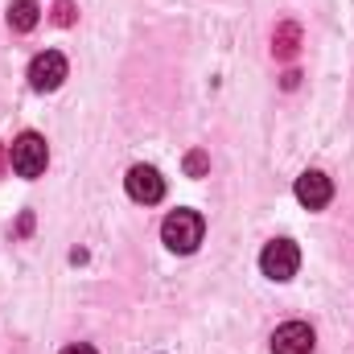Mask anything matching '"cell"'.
<instances>
[{"label": "cell", "mask_w": 354, "mask_h": 354, "mask_svg": "<svg viewBox=\"0 0 354 354\" xmlns=\"http://www.w3.org/2000/svg\"><path fill=\"white\" fill-rule=\"evenodd\" d=\"M202 235H206V223H202V214H198V210H174V214L161 223V239H165V248L177 252V256L198 252Z\"/></svg>", "instance_id": "1"}, {"label": "cell", "mask_w": 354, "mask_h": 354, "mask_svg": "<svg viewBox=\"0 0 354 354\" xmlns=\"http://www.w3.org/2000/svg\"><path fill=\"white\" fill-rule=\"evenodd\" d=\"M8 165L17 169L21 177H41L46 165H50V149H46V136L37 132H21L8 149Z\"/></svg>", "instance_id": "2"}, {"label": "cell", "mask_w": 354, "mask_h": 354, "mask_svg": "<svg viewBox=\"0 0 354 354\" xmlns=\"http://www.w3.org/2000/svg\"><path fill=\"white\" fill-rule=\"evenodd\" d=\"M260 268H264L268 280H292L297 268H301L297 243H292V239H272L264 248V256H260Z\"/></svg>", "instance_id": "3"}, {"label": "cell", "mask_w": 354, "mask_h": 354, "mask_svg": "<svg viewBox=\"0 0 354 354\" xmlns=\"http://www.w3.org/2000/svg\"><path fill=\"white\" fill-rule=\"evenodd\" d=\"M124 185H128V198L145 202V206H153V202L165 198V177L157 174L153 165H132L128 177H124Z\"/></svg>", "instance_id": "4"}, {"label": "cell", "mask_w": 354, "mask_h": 354, "mask_svg": "<svg viewBox=\"0 0 354 354\" xmlns=\"http://www.w3.org/2000/svg\"><path fill=\"white\" fill-rule=\"evenodd\" d=\"M66 79V58L58 50H46L29 62V87L33 91H58Z\"/></svg>", "instance_id": "5"}, {"label": "cell", "mask_w": 354, "mask_h": 354, "mask_svg": "<svg viewBox=\"0 0 354 354\" xmlns=\"http://www.w3.org/2000/svg\"><path fill=\"white\" fill-rule=\"evenodd\" d=\"M330 198H334V181L322 169H305V174L297 177V202L301 206L322 210V206H330Z\"/></svg>", "instance_id": "6"}, {"label": "cell", "mask_w": 354, "mask_h": 354, "mask_svg": "<svg viewBox=\"0 0 354 354\" xmlns=\"http://www.w3.org/2000/svg\"><path fill=\"white\" fill-rule=\"evenodd\" d=\"M313 330L305 322H284L272 334V354H313Z\"/></svg>", "instance_id": "7"}, {"label": "cell", "mask_w": 354, "mask_h": 354, "mask_svg": "<svg viewBox=\"0 0 354 354\" xmlns=\"http://www.w3.org/2000/svg\"><path fill=\"white\" fill-rule=\"evenodd\" d=\"M297 50H301V25H297V21H284V25L276 29V37H272V54H276L280 62H292Z\"/></svg>", "instance_id": "8"}, {"label": "cell", "mask_w": 354, "mask_h": 354, "mask_svg": "<svg viewBox=\"0 0 354 354\" xmlns=\"http://www.w3.org/2000/svg\"><path fill=\"white\" fill-rule=\"evenodd\" d=\"M37 21H41V4H37V0H12V4H8V25H12V33H29Z\"/></svg>", "instance_id": "9"}, {"label": "cell", "mask_w": 354, "mask_h": 354, "mask_svg": "<svg viewBox=\"0 0 354 354\" xmlns=\"http://www.w3.org/2000/svg\"><path fill=\"white\" fill-rule=\"evenodd\" d=\"M206 169H210V161H206V153H202V149L185 153V174H189V177H206Z\"/></svg>", "instance_id": "10"}, {"label": "cell", "mask_w": 354, "mask_h": 354, "mask_svg": "<svg viewBox=\"0 0 354 354\" xmlns=\"http://www.w3.org/2000/svg\"><path fill=\"white\" fill-rule=\"evenodd\" d=\"M54 25H62V29L75 25V0H58L54 4Z\"/></svg>", "instance_id": "11"}, {"label": "cell", "mask_w": 354, "mask_h": 354, "mask_svg": "<svg viewBox=\"0 0 354 354\" xmlns=\"http://www.w3.org/2000/svg\"><path fill=\"white\" fill-rule=\"evenodd\" d=\"M62 354H95V346H87V342H75V346H66Z\"/></svg>", "instance_id": "12"}, {"label": "cell", "mask_w": 354, "mask_h": 354, "mask_svg": "<svg viewBox=\"0 0 354 354\" xmlns=\"http://www.w3.org/2000/svg\"><path fill=\"white\" fill-rule=\"evenodd\" d=\"M4 165H8V149L0 145V174H4Z\"/></svg>", "instance_id": "13"}]
</instances>
